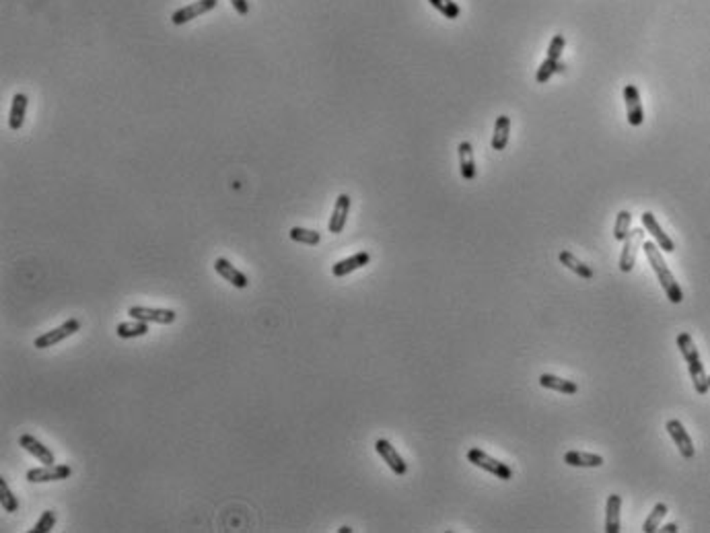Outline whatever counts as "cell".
Wrapping results in <instances>:
<instances>
[{"instance_id": "6da1fadb", "label": "cell", "mask_w": 710, "mask_h": 533, "mask_svg": "<svg viewBox=\"0 0 710 533\" xmlns=\"http://www.w3.org/2000/svg\"><path fill=\"white\" fill-rule=\"evenodd\" d=\"M642 250H645V256H647L649 264L655 270V274H657V278H659V282H661V286H663L667 299H669L673 305H680V303L684 301V290H682V286L678 284V280H676V276L671 274V270L665 264V258H663L659 245L653 243V241H647V243H642Z\"/></svg>"}, {"instance_id": "7a4b0ae2", "label": "cell", "mask_w": 710, "mask_h": 533, "mask_svg": "<svg viewBox=\"0 0 710 533\" xmlns=\"http://www.w3.org/2000/svg\"><path fill=\"white\" fill-rule=\"evenodd\" d=\"M678 348L682 352V356L686 359L688 363V371H690V377H692V383H694V390L698 396H707L710 392V383H709V375L704 371V365L700 361V352L692 340V336L688 332H682L678 336Z\"/></svg>"}, {"instance_id": "3957f363", "label": "cell", "mask_w": 710, "mask_h": 533, "mask_svg": "<svg viewBox=\"0 0 710 533\" xmlns=\"http://www.w3.org/2000/svg\"><path fill=\"white\" fill-rule=\"evenodd\" d=\"M467 461H469L471 465L480 467V470H486L488 474H492V476H496V478H500V480H511V478H513V470H511L507 463H500L498 459L490 457L488 453H484V451L478 449V447H474V449L467 451Z\"/></svg>"}, {"instance_id": "277c9868", "label": "cell", "mask_w": 710, "mask_h": 533, "mask_svg": "<svg viewBox=\"0 0 710 533\" xmlns=\"http://www.w3.org/2000/svg\"><path fill=\"white\" fill-rule=\"evenodd\" d=\"M79 330H81V321H79V319H68V321H64L60 328H56V330H52V332H45V334L37 336L33 344H35V348L45 350V348H52V346L60 344L62 340L70 338V336L77 334Z\"/></svg>"}, {"instance_id": "5b68a950", "label": "cell", "mask_w": 710, "mask_h": 533, "mask_svg": "<svg viewBox=\"0 0 710 533\" xmlns=\"http://www.w3.org/2000/svg\"><path fill=\"white\" fill-rule=\"evenodd\" d=\"M72 476L70 465L66 463H54V465H43V467H33L27 472V480L31 484H45V482H60L68 480Z\"/></svg>"}, {"instance_id": "8992f818", "label": "cell", "mask_w": 710, "mask_h": 533, "mask_svg": "<svg viewBox=\"0 0 710 533\" xmlns=\"http://www.w3.org/2000/svg\"><path fill=\"white\" fill-rule=\"evenodd\" d=\"M642 243H645V229H632L628 237L624 239V250L620 256V270L624 274L632 272V268L636 266V254H638V248H642Z\"/></svg>"}, {"instance_id": "52a82bcc", "label": "cell", "mask_w": 710, "mask_h": 533, "mask_svg": "<svg viewBox=\"0 0 710 533\" xmlns=\"http://www.w3.org/2000/svg\"><path fill=\"white\" fill-rule=\"evenodd\" d=\"M128 315L132 319H141V321H146V323H163V325H169L177 319V313L173 309H159V307H130L128 309Z\"/></svg>"}, {"instance_id": "ba28073f", "label": "cell", "mask_w": 710, "mask_h": 533, "mask_svg": "<svg viewBox=\"0 0 710 533\" xmlns=\"http://www.w3.org/2000/svg\"><path fill=\"white\" fill-rule=\"evenodd\" d=\"M640 221H642V229L645 231H649V235L657 241V245H659V250H663L665 254H673L676 252V243H673V239L661 229V225H659V221L655 219V214L653 212H642V217H640Z\"/></svg>"}, {"instance_id": "9c48e42d", "label": "cell", "mask_w": 710, "mask_h": 533, "mask_svg": "<svg viewBox=\"0 0 710 533\" xmlns=\"http://www.w3.org/2000/svg\"><path fill=\"white\" fill-rule=\"evenodd\" d=\"M375 451L381 455V459L389 465V470H392L396 476H406L408 465H406V461L402 459V455L398 453V449H396L387 439H379V441L375 443Z\"/></svg>"}, {"instance_id": "30bf717a", "label": "cell", "mask_w": 710, "mask_h": 533, "mask_svg": "<svg viewBox=\"0 0 710 533\" xmlns=\"http://www.w3.org/2000/svg\"><path fill=\"white\" fill-rule=\"evenodd\" d=\"M216 4H219V0H196V2H192V4L181 6L179 10H175V12L171 14V23H173V25L190 23V21L198 19L200 14H204V12H208V10H212V8H216Z\"/></svg>"}, {"instance_id": "8fae6325", "label": "cell", "mask_w": 710, "mask_h": 533, "mask_svg": "<svg viewBox=\"0 0 710 533\" xmlns=\"http://www.w3.org/2000/svg\"><path fill=\"white\" fill-rule=\"evenodd\" d=\"M665 428H667L669 436L673 439L676 447L680 449L682 457H686V459H692V457L696 455V449H694V443H692V439H690L688 430L684 428V424H682L680 420H669V422L665 424Z\"/></svg>"}, {"instance_id": "7c38bea8", "label": "cell", "mask_w": 710, "mask_h": 533, "mask_svg": "<svg viewBox=\"0 0 710 533\" xmlns=\"http://www.w3.org/2000/svg\"><path fill=\"white\" fill-rule=\"evenodd\" d=\"M624 101H626V116L630 126H640L645 122V110L640 103V93L634 85L624 87Z\"/></svg>"}, {"instance_id": "4fadbf2b", "label": "cell", "mask_w": 710, "mask_h": 533, "mask_svg": "<svg viewBox=\"0 0 710 533\" xmlns=\"http://www.w3.org/2000/svg\"><path fill=\"white\" fill-rule=\"evenodd\" d=\"M19 445H21L27 453H31L39 463H43V465H54V463H56V457H54L52 449L45 447L41 441H37L33 434H21Z\"/></svg>"}, {"instance_id": "5bb4252c", "label": "cell", "mask_w": 710, "mask_h": 533, "mask_svg": "<svg viewBox=\"0 0 710 533\" xmlns=\"http://www.w3.org/2000/svg\"><path fill=\"white\" fill-rule=\"evenodd\" d=\"M350 204H352V200H350V196H348V194H340V196L336 198L334 212H332V217H329V225H327L329 233L338 235V233H342V231H344V227H346V221H348V212H350Z\"/></svg>"}, {"instance_id": "9a60e30c", "label": "cell", "mask_w": 710, "mask_h": 533, "mask_svg": "<svg viewBox=\"0 0 710 533\" xmlns=\"http://www.w3.org/2000/svg\"><path fill=\"white\" fill-rule=\"evenodd\" d=\"M214 270H216V274H221L227 282H231L239 290L250 286V278L241 270H237V268L233 266L227 258H216L214 260Z\"/></svg>"}, {"instance_id": "2e32d148", "label": "cell", "mask_w": 710, "mask_h": 533, "mask_svg": "<svg viewBox=\"0 0 710 533\" xmlns=\"http://www.w3.org/2000/svg\"><path fill=\"white\" fill-rule=\"evenodd\" d=\"M369 262H371L369 252H358V254H354V256H350V258H346V260L336 262V264L332 266V274H334L336 278H342V276H348L350 272H356V270L365 268Z\"/></svg>"}, {"instance_id": "e0dca14e", "label": "cell", "mask_w": 710, "mask_h": 533, "mask_svg": "<svg viewBox=\"0 0 710 533\" xmlns=\"http://www.w3.org/2000/svg\"><path fill=\"white\" fill-rule=\"evenodd\" d=\"M27 105L29 99L25 93H14L12 97V105H10V114H8V128L10 130H21L25 124V114H27Z\"/></svg>"}, {"instance_id": "ac0fdd59", "label": "cell", "mask_w": 710, "mask_h": 533, "mask_svg": "<svg viewBox=\"0 0 710 533\" xmlns=\"http://www.w3.org/2000/svg\"><path fill=\"white\" fill-rule=\"evenodd\" d=\"M459 152V169H461V177L465 181H474L476 179V161H474V148L471 142L463 140L457 148Z\"/></svg>"}, {"instance_id": "d6986e66", "label": "cell", "mask_w": 710, "mask_h": 533, "mask_svg": "<svg viewBox=\"0 0 710 533\" xmlns=\"http://www.w3.org/2000/svg\"><path fill=\"white\" fill-rule=\"evenodd\" d=\"M620 511H622V496L609 494L605 503V533L620 532Z\"/></svg>"}, {"instance_id": "ffe728a7", "label": "cell", "mask_w": 710, "mask_h": 533, "mask_svg": "<svg viewBox=\"0 0 710 533\" xmlns=\"http://www.w3.org/2000/svg\"><path fill=\"white\" fill-rule=\"evenodd\" d=\"M540 385L546 388V390H552V392H558V394H565V396H574L578 392V385L574 381H568V379H562L558 375H550V373H544L540 377Z\"/></svg>"}, {"instance_id": "44dd1931", "label": "cell", "mask_w": 710, "mask_h": 533, "mask_svg": "<svg viewBox=\"0 0 710 533\" xmlns=\"http://www.w3.org/2000/svg\"><path fill=\"white\" fill-rule=\"evenodd\" d=\"M565 463L572 467H601L603 457L597 453H585V451H568L565 455Z\"/></svg>"}, {"instance_id": "7402d4cb", "label": "cell", "mask_w": 710, "mask_h": 533, "mask_svg": "<svg viewBox=\"0 0 710 533\" xmlns=\"http://www.w3.org/2000/svg\"><path fill=\"white\" fill-rule=\"evenodd\" d=\"M558 260H560V264L562 266H567L570 272H574L576 276H580V278H585V280H593V276H595V272H593V268L591 266H587L585 262H580L572 252H568V250H562L560 252V256H558Z\"/></svg>"}, {"instance_id": "603a6c76", "label": "cell", "mask_w": 710, "mask_h": 533, "mask_svg": "<svg viewBox=\"0 0 710 533\" xmlns=\"http://www.w3.org/2000/svg\"><path fill=\"white\" fill-rule=\"evenodd\" d=\"M509 132H511V118L509 116H498L494 122V134H492V148L494 150H505L509 144Z\"/></svg>"}, {"instance_id": "cb8c5ba5", "label": "cell", "mask_w": 710, "mask_h": 533, "mask_svg": "<svg viewBox=\"0 0 710 533\" xmlns=\"http://www.w3.org/2000/svg\"><path fill=\"white\" fill-rule=\"evenodd\" d=\"M118 338L122 340H130V338H142L148 334V323L146 321H141V319H132V321H126V323H120L118 330H116Z\"/></svg>"}, {"instance_id": "d4e9b609", "label": "cell", "mask_w": 710, "mask_h": 533, "mask_svg": "<svg viewBox=\"0 0 710 533\" xmlns=\"http://www.w3.org/2000/svg\"><path fill=\"white\" fill-rule=\"evenodd\" d=\"M667 513H669L667 505H665V503H657V505L653 507L651 515L647 517V521L642 523V532L645 533L657 532V530H659V525H661V521H663V517H665Z\"/></svg>"}, {"instance_id": "484cf974", "label": "cell", "mask_w": 710, "mask_h": 533, "mask_svg": "<svg viewBox=\"0 0 710 533\" xmlns=\"http://www.w3.org/2000/svg\"><path fill=\"white\" fill-rule=\"evenodd\" d=\"M290 239L296 241V243H303V245H317L321 241V235L317 231H311V229H303V227H292L290 229Z\"/></svg>"}, {"instance_id": "4316f807", "label": "cell", "mask_w": 710, "mask_h": 533, "mask_svg": "<svg viewBox=\"0 0 710 533\" xmlns=\"http://www.w3.org/2000/svg\"><path fill=\"white\" fill-rule=\"evenodd\" d=\"M567 66L558 60H550V58H546L544 62H542V66L538 68V74H536V81L538 83H546V81H550V77L554 74V72H562Z\"/></svg>"}, {"instance_id": "83f0119b", "label": "cell", "mask_w": 710, "mask_h": 533, "mask_svg": "<svg viewBox=\"0 0 710 533\" xmlns=\"http://www.w3.org/2000/svg\"><path fill=\"white\" fill-rule=\"evenodd\" d=\"M630 223H632V214L628 210L618 212L616 217V227H613V239L616 241H624L630 233Z\"/></svg>"}, {"instance_id": "f1b7e54d", "label": "cell", "mask_w": 710, "mask_h": 533, "mask_svg": "<svg viewBox=\"0 0 710 533\" xmlns=\"http://www.w3.org/2000/svg\"><path fill=\"white\" fill-rule=\"evenodd\" d=\"M0 505H2V509H4L6 513H14V511L19 509V501H17V496L12 494V490L8 488V484H6L4 478H0Z\"/></svg>"}, {"instance_id": "f546056e", "label": "cell", "mask_w": 710, "mask_h": 533, "mask_svg": "<svg viewBox=\"0 0 710 533\" xmlns=\"http://www.w3.org/2000/svg\"><path fill=\"white\" fill-rule=\"evenodd\" d=\"M443 17H447V19H457L459 14H461V8H459V4L457 2H453V0H428Z\"/></svg>"}, {"instance_id": "4dcf8cb0", "label": "cell", "mask_w": 710, "mask_h": 533, "mask_svg": "<svg viewBox=\"0 0 710 533\" xmlns=\"http://www.w3.org/2000/svg\"><path fill=\"white\" fill-rule=\"evenodd\" d=\"M54 525H56V513L54 511H43V515L33 525L31 533H50L54 530Z\"/></svg>"}, {"instance_id": "1f68e13d", "label": "cell", "mask_w": 710, "mask_h": 533, "mask_svg": "<svg viewBox=\"0 0 710 533\" xmlns=\"http://www.w3.org/2000/svg\"><path fill=\"white\" fill-rule=\"evenodd\" d=\"M565 43H567V41H565V35H560V33H558V35H554V39L550 41V48H548V58L558 62V60H560V56H562Z\"/></svg>"}, {"instance_id": "d6a6232c", "label": "cell", "mask_w": 710, "mask_h": 533, "mask_svg": "<svg viewBox=\"0 0 710 533\" xmlns=\"http://www.w3.org/2000/svg\"><path fill=\"white\" fill-rule=\"evenodd\" d=\"M233 4V8L237 10V14L241 17H247L250 14V2L247 0H229Z\"/></svg>"}, {"instance_id": "836d02e7", "label": "cell", "mask_w": 710, "mask_h": 533, "mask_svg": "<svg viewBox=\"0 0 710 533\" xmlns=\"http://www.w3.org/2000/svg\"><path fill=\"white\" fill-rule=\"evenodd\" d=\"M661 532H665V533H676V532H678V525H676V523H667V525H665V527H663V530H661Z\"/></svg>"}, {"instance_id": "e575fe53", "label": "cell", "mask_w": 710, "mask_h": 533, "mask_svg": "<svg viewBox=\"0 0 710 533\" xmlns=\"http://www.w3.org/2000/svg\"><path fill=\"white\" fill-rule=\"evenodd\" d=\"M338 532H340V533H350V532H352V530H350L348 525H344V527H340Z\"/></svg>"}, {"instance_id": "d590c367", "label": "cell", "mask_w": 710, "mask_h": 533, "mask_svg": "<svg viewBox=\"0 0 710 533\" xmlns=\"http://www.w3.org/2000/svg\"><path fill=\"white\" fill-rule=\"evenodd\" d=\"M709 383H710V375H709Z\"/></svg>"}]
</instances>
